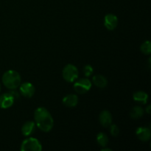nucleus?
<instances>
[{"mask_svg":"<svg viewBox=\"0 0 151 151\" xmlns=\"http://www.w3.org/2000/svg\"><path fill=\"white\" fill-rule=\"evenodd\" d=\"M94 70H93V67L90 65H86L84 66L83 68V74L86 77L91 76V74L93 73Z\"/></svg>","mask_w":151,"mask_h":151,"instance_id":"nucleus-18","label":"nucleus"},{"mask_svg":"<svg viewBox=\"0 0 151 151\" xmlns=\"http://www.w3.org/2000/svg\"><path fill=\"white\" fill-rule=\"evenodd\" d=\"M142 52L145 55H150L151 53V43L150 41H147L143 43L141 46Z\"/></svg>","mask_w":151,"mask_h":151,"instance_id":"nucleus-17","label":"nucleus"},{"mask_svg":"<svg viewBox=\"0 0 151 151\" xmlns=\"http://www.w3.org/2000/svg\"><path fill=\"white\" fill-rule=\"evenodd\" d=\"M100 122L103 127H109L112 123V116L110 111L107 110H104L100 114Z\"/></svg>","mask_w":151,"mask_h":151,"instance_id":"nucleus-10","label":"nucleus"},{"mask_svg":"<svg viewBox=\"0 0 151 151\" xmlns=\"http://www.w3.org/2000/svg\"><path fill=\"white\" fill-rule=\"evenodd\" d=\"M144 114V110L140 106H135L133 108L130 113V116L132 119H137L139 118H141Z\"/></svg>","mask_w":151,"mask_h":151,"instance_id":"nucleus-15","label":"nucleus"},{"mask_svg":"<svg viewBox=\"0 0 151 151\" xmlns=\"http://www.w3.org/2000/svg\"><path fill=\"white\" fill-rule=\"evenodd\" d=\"M118 24V19L115 15L107 14L105 16L104 19V24L106 27L109 30H113L116 27Z\"/></svg>","mask_w":151,"mask_h":151,"instance_id":"nucleus-8","label":"nucleus"},{"mask_svg":"<svg viewBox=\"0 0 151 151\" xmlns=\"http://www.w3.org/2000/svg\"><path fill=\"white\" fill-rule=\"evenodd\" d=\"M62 75L66 82L72 83L78 78V70L74 65L68 64L63 69Z\"/></svg>","mask_w":151,"mask_h":151,"instance_id":"nucleus-4","label":"nucleus"},{"mask_svg":"<svg viewBox=\"0 0 151 151\" xmlns=\"http://www.w3.org/2000/svg\"><path fill=\"white\" fill-rule=\"evenodd\" d=\"M136 134L139 140L142 142H147L150 139V130L145 127H139L136 131Z\"/></svg>","mask_w":151,"mask_h":151,"instance_id":"nucleus-9","label":"nucleus"},{"mask_svg":"<svg viewBox=\"0 0 151 151\" xmlns=\"http://www.w3.org/2000/svg\"><path fill=\"white\" fill-rule=\"evenodd\" d=\"M150 106H147V109H146V111H147V113L149 114H150Z\"/></svg>","mask_w":151,"mask_h":151,"instance_id":"nucleus-20","label":"nucleus"},{"mask_svg":"<svg viewBox=\"0 0 151 151\" xmlns=\"http://www.w3.org/2000/svg\"><path fill=\"white\" fill-rule=\"evenodd\" d=\"M21 76L14 70H8L2 76L3 84L9 89H16L21 84Z\"/></svg>","mask_w":151,"mask_h":151,"instance_id":"nucleus-2","label":"nucleus"},{"mask_svg":"<svg viewBox=\"0 0 151 151\" xmlns=\"http://www.w3.org/2000/svg\"><path fill=\"white\" fill-rule=\"evenodd\" d=\"M110 132L113 137H117L119 134V129L117 125H112L110 127Z\"/></svg>","mask_w":151,"mask_h":151,"instance_id":"nucleus-19","label":"nucleus"},{"mask_svg":"<svg viewBox=\"0 0 151 151\" xmlns=\"http://www.w3.org/2000/svg\"><path fill=\"white\" fill-rule=\"evenodd\" d=\"M93 83H94V85L96 86H97L98 88H103L105 87H106L108 84V81L104 76L101 75H96L93 77Z\"/></svg>","mask_w":151,"mask_h":151,"instance_id":"nucleus-12","label":"nucleus"},{"mask_svg":"<svg viewBox=\"0 0 151 151\" xmlns=\"http://www.w3.org/2000/svg\"><path fill=\"white\" fill-rule=\"evenodd\" d=\"M20 92L24 97H32L35 93V87L30 83H24L20 84Z\"/></svg>","mask_w":151,"mask_h":151,"instance_id":"nucleus-6","label":"nucleus"},{"mask_svg":"<svg viewBox=\"0 0 151 151\" xmlns=\"http://www.w3.org/2000/svg\"><path fill=\"white\" fill-rule=\"evenodd\" d=\"M35 131V123L33 122H26L22 128V133L25 137L31 135Z\"/></svg>","mask_w":151,"mask_h":151,"instance_id":"nucleus-13","label":"nucleus"},{"mask_svg":"<svg viewBox=\"0 0 151 151\" xmlns=\"http://www.w3.org/2000/svg\"><path fill=\"white\" fill-rule=\"evenodd\" d=\"M91 87V83L87 78H81L74 84V89L78 94H85L89 91Z\"/></svg>","mask_w":151,"mask_h":151,"instance_id":"nucleus-5","label":"nucleus"},{"mask_svg":"<svg viewBox=\"0 0 151 151\" xmlns=\"http://www.w3.org/2000/svg\"><path fill=\"white\" fill-rule=\"evenodd\" d=\"M0 91H1V86H0Z\"/></svg>","mask_w":151,"mask_h":151,"instance_id":"nucleus-22","label":"nucleus"},{"mask_svg":"<svg viewBox=\"0 0 151 151\" xmlns=\"http://www.w3.org/2000/svg\"><path fill=\"white\" fill-rule=\"evenodd\" d=\"M133 97L136 102H139V103H141L142 104H145L148 100V95H147V93L142 91H137V92L134 93Z\"/></svg>","mask_w":151,"mask_h":151,"instance_id":"nucleus-14","label":"nucleus"},{"mask_svg":"<svg viewBox=\"0 0 151 151\" xmlns=\"http://www.w3.org/2000/svg\"><path fill=\"white\" fill-rule=\"evenodd\" d=\"M42 146L40 142L35 138H28L23 141L21 145L22 151H41Z\"/></svg>","mask_w":151,"mask_h":151,"instance_id":"nucleus-3","label":"nucleus"},{"mask_svg":"<svg viewBox=\"0 0 151 151\" xmlns=\"http://www.w3.org/2000/svg\"><path fill=\"white\" fill-rule=\"evenodd\" d=\"M111 151V149H110V148H103L102 149V151Z\"/></svg>","mask_w":151,"mask_h":151,"instance_id":"nucleus-21","label":"nucleus"},{"mask_svg":"<svg viewBox=\"0 0 151 151\" xmlns=\"http://www.w3.org/2000/svg\"><path fill=\"white\" fill-rule=\"evenodd\" d=\"M63 103L67 107H75L78 103V97L75 94H68L66 97H63Z\"/></svg>","mask_w":151,"mask_h":151,"instance_id":"nucleus-11","label":"nucleus"},{"mask_svg":"<svg viewBox=\"0 0 151 151\" xmlns=\"http://www.w3.org/2000/svg\"><path fill=\"white\" fill-rule=\"evenodd\" d=\"M97 142L102 147H106L109 143V137L103 133H99L97 136Z\"/></svg>","mask_w":151,"mask_h":151,"instance_id":"nucleus-16","label":"nucleus"},{"mask_svg":"<svg viewBox=\"0 0 151 151\" xmlns=\"http://www.w3.org/2000/svg\"><path fill=\"white\" fill-rule=\"evenodd\" d=\"M15 99L10 94V92L5 93L0 97V108L1 109H8L13 106Z\"/></svg>","mask_w":151,"mask_h":151,"instance_id":"nucleus-7","label":"nucleus"},{"mask_svg":"<svg viewBox=\"0 0 151 151\" xmlns=\"http://www.w3.org/2000/svg\"><path fill=\"white\" fill-rule=\"evenodd\" d=\"M35 123L37 127L44 132H49L53 128L54 121L50 112L44 107H39L34 113Z\"/></svg>","mask_w":151,"mask_h":151,"instance_id":"nucleus-1","label":"nucleus"}]
</instances>
